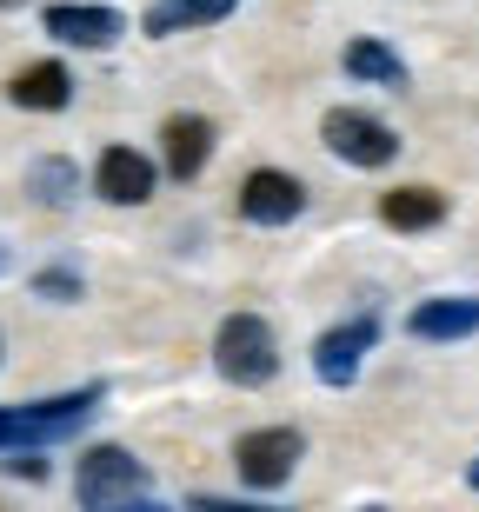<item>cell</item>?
<instances>
[{"mask_svg": "<svg viewBox=\"0 0 479 512\" xmlns=\"http://www.w3.org/2000/svg\"><path fill=\"white\" fill-rule=\"evenodd\" d=\"M240 213H247L253 227H293L300 213H307V187L280 167H253L240 180Z\"/></svg>", "mask_w": 479, "mask_h": 512, "instance_id": "7", "label": "cell"}, {"mask_svg": "<svg viewBox=\"0 0 479 512\" xmlns=\"http://www.w3.org/2000/svg\"><path fill=\"white\" fill-rule=\"evenodd\" d=\"M380 220L393 233H426V227H440V220H446V193L440 187H393L380 200Z\"/></svg>", "mask_w": 479, "mask_h": 512, "instance_id": "13", "label": "cell"}, {"mask_svg": "<svg viewBox=\"0 0 479 512\" xmlns=\"http://www.w3.org/2000/svg\"><path fill=\"white\" fill-rule=\"evenodd\" d=\"M406 333H413V340H466V333H479V300H460V293H453V300H420L413 306V313H406Z\"/></svg>", "mask_w": 479, "mask_h": 512, "instance_id": "12", "label": "cell"}, {"mask_svg": "<svg viewBox=\"0 0 479 512\" xmlns=\"http://www.w3.org/2000/svg\"><path fill=\"white\" fill-rule=\"evenodd\" d=\"M466 486H473V493H479V466H466Z\"/></svg>", "mask_w": 479, "mask_h": 512, "instance_id": "18", "label": "cell"}, {"mask_svg": "<svg viewBox=\"0 0 479 512\" xmlns=\"http://www.w3.org/2000/svg\"><path fill=\"white\" fill-rule=\"evenodd\" d=\"M27 187H34V200H47V207H74L80 173H74V160L47 153V160H34V167H27Z\"/></svg>", "mask_w": 479, "mask_h": 512, "instance_id": "16", "label": "cell"}, {"mask_svg": "<svg viewBox=\"0 0 479 512\" xmlns=\"http://www.w3.org/2000/svg\"><path fill=\"white\" fill-rule=\"evenodd\" d=\"M7 100L27 107V114H60L67 100H74V74L60 67V60H34V67H20L7 80Z\"/></svg>", "mask_w": 479, "mask_h": 512, "instance_id": "10", "label": "cell"}, {"mask_svg": "<svg viewBox=\"0 0 479 512\" xmlns=\"http://www.w3.org/2000/svg\"><path fill=\"white\" fill-rule=\"evenodd\" d=\"M160 187V167L147 160L140 147H107L94 167V193L100 200H114V207H147Z\"/></svg>", "mask_w": 479, "mask_h": 512, "instance_id": "8", "label": "cell"}, {"mask_svg": "<svg viewBox=\"0 0 479 512\" xmlns=\"http://www.w3.org/2000/svg\"><path fill=\"white\" fill-rule=\"evenodd\" d=\"M320 140H326L333 160H346V167H360V173L400 160V133L386 127L380 114H360V107H333V114L320 120Z\"/></svg>", "mask_w": 479, "mask_h": 512, "instance_id": "5", "label": "cell"}, {"mask_svg": "<svg viewBox=\"0 0 479 512\" xmlns=\"http://www.w3.org/2000/svg\"><path fill=\"white\" fill-rule=\"evenodd\" d=\"M160 140H167V173L173 180H200V167L213 160V120H200V114H173L167 127H160Z\"/></svg>", "mask_w": 479, "mask_h": 512, "instance_id": "11", "label": "cell"}, {"mask_svg": "<svg viewBox=\"0 0 479 512\" xmlns=\"http://www.w3.org/2000/svg\"><path fill=\"white\" fill-rule=\"evenodd\" d=\"M307 459V439L300 426H260V433H240L233 439V466L247 479V493H280Z\"/></svg>", "mask_w": 479, "mask_h": 512, "instance_id": "4", "label": "cell"}, {"mask_svg": "<svg viewBox=\"0 0 479 512\" xmlns=\"http://www.w3.org/2000/svg\"><path fill=\"white\" fill-rule=\"evenodd\" d=\"M340 67L360 80V87H393V94H406V60L393 54L386 40H353L340 54Z\"/></svg>", "mask_w": 479, "mask_h": 512, "instance_id": "15", "label": "cell"}, {"mask_svg": "<svg viewBox=\"0 0 479 512\" xmlns=\"http://www.w3.org/2000/svg\"><path fill=\"white\" fill-rule=\"evenodd\" d=\"M100 386H80V393L60 399H34V406H0V453H20V446H54V439H74L87 419L100 413Z\"/></svg>", "mask_w": 479, "mask_h": 512, "instance_id": "1", "label": "cell"}, {"mask_svg": "<svg viewBox=\"0 0 479 512\" xmlns=\"http://www.w3.org/2000/svg\"><path fill=\"white\" fill-rule=\"evenodd\" d=\"M0 266H7V253H0Z\"/></svg>", "mask_w": 479, "mask_h": 512, "instance_id": "20", "label": "cell"}, {"mask_svg": "<svg viewBox=\"0 0 479 512\" xmlns=\"http://www.w3.org/2000/svg\"><path fill=\"white\" fill-rule=\"evenodd\" d=\"M40 27H47L54 40H67V47H114V40L127 34V20H120L114 7H80V0L47 7V14H40Z\"/></svg>", "mask_w": 479, "mask_h": 512, "instance_id": "9", "label": "cell"}, {"mask_svg": "<svg viewBox=\"0 0 479 512\" xmlns=\"http://www.w3.org/2000/svg\"><path fill=\"white\" fill-rule=\"evenodd\" d=\"M74 493H80V506H94V512L134 506V499L154 493V473H147V466H140L127 446H94V453H80Z\"/></svg>", "mask_w": 479, "mask_h": 512, "instance_id": "3", "label": "cell"}, {"mask_svg": "<svg viewBox=\"0 0 479 512\" xmlns=\"http://www.w3.org/2000/svg\"><path fill=\"white\" fill-rule=\"evenodd\" d=\"M213 366H220V380L227 386H273L280 373V340H273V326L260 313H227L220 333H213Z\"/></svg>", "mask_w": 479, "mask_h": 512, "instance_id": "2", "label": "cell"}, {"mask_svg": "<svg viewBox=\"0 0 479 512\" xmlns=\"http://www.w3.org/2000/svg\"><path fill=\"white\" fill-rule=\"evenodd\" d=\"M0 7H27V0H0Z\"/></svg>", "mask_w": 479, "mask_h": 512, "instance_id": "19", "label": "cell"}, {"mask_svg": "<svg viewBox=\"0 0 479 512\" xmlns=\"http://www.w3.org/2000/svg\"><path fill=\"white\" fill-rule=\"evenodd\" d=\"M240 0H160V7H147L140 14V27L154 40H167V34H187V27H213V20H227Z\"/></svg>", "mask_w": 479, "mask_h": 512, "instance_id": "14", "label": "cell"}, {"mask_svg": "<svg viewBox=\"0 0 479 512\" xmlns=\"http://www.w3.org/2000/svg\"><path fill=\"white\" fill-rule=\"evenodd\" d=\"M34 300L74 306V300H80V273H67V266H47V273H34Z\"/></svg>", "mask_w": 479, "mask_h": 512, "instance_id": "17", "label": "cell"}, {"mask_svg": "<svg viewBox=\"0 0 479 512\" xmlns=\"http://www.w3.org/2000/svg\"><path fill=\"white\" fill-rule=\"evenodd\" d=\"M373 346H380V320L373 313H360V320H346V326H326L320 340H313V373L326 386H353Z\"/></svg>", "mask_w": 479, "mask_h": 512, "instance_id": "6", "label": "cell"}]
</instances>
